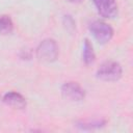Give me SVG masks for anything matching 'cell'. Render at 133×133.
Segmentation results:
<instances>
[{"label": "cell", "mask_w": 133, "mask_h": 133, "mask_svg": "<svg viewBox=\"0 0 133 133\" xmlns=\"http://www.w3.org/2000/svg\"><path fill=\"white\" fill-rule=\"evenodd\" d=\"M2 100H3V102L5 104H7V105H9V106H11L14 108H17V109H24L26 107V105H27L25 98L21 94H19L17 91H8V92H6L3 96Z\"/></svg>", "instance_id": "6"}, {"label": "cell", "mask_w": 133, "mask_h": 133, "mask_svg": "<svg viewBox=\"0 0 133 133\" xmlns=\"http://www.w3.org/2000/svg\"><path fill=\"white\" fill-rule=\"evenodd\" d=\"M61 94L65 99H69L71 101H82L85 98V90L83 87L74 81L64 82L61 85Z\"/></svg>", "instance_id": "4"}, {"label": "cell", "mask_w": 133, "mask_h": 133, "mask_svg": "<svg viewBox=\"0 0 133 133\" xmlns=\"http://www.w3.org/2000/svg\"><path fill=\"white\" fill-rule=\"evenodd\" d=\"M98 12L103 18L111 19L117 15V3L115 0H91Z\"/></svg>", "instance_id": "5"}, {"label": "cell", "mask_w": 133, "mask_h": 133, "mask_svg": "<svg viewBox=\"0 0 133 133\" xmlns=\"http://www.w3.org/2000/svg\"><path fill=\"white\" fill-rule=\"evenodd\" d=\"M96 75L103 81H117L123 75V68L117 61L106 60L98 68Z\"/></svg>", "instance_id": "1"}, {"label": "cell", "mask_w": 133, "mask_h": 133, "mask_svg": "<svg viewBox=\"0 0 133 133\" xmlns=\"http://www.w3.org/2000/svg\"><path fill=\"white\" fill-rule=\"evenodd\" d=\"M82 59L86 65L92 64L96 60V54L94 51V47L89 39L85 38L83 44V51H82Z\"/></svg>", "instance_id": "8"}, {"label": "cell", "mask_w": 133, "mask_h": 133, "mask_svg": "<svg viewBox=\"0 0 133 133\" xmlns=\"http://www.w3.org/2000/svg\"><path fill=\"white\" fill-rule=\"evenodd\" d=\"M70 2H73V3H77V2H80L81 0H69Z\"/></svg>", "instance_id": "10"}, {"label": "cell", "mask_w": 133, "mask_h": 133, "mask_svg": "<svg viewBox=\"0 0 133 133\" xmlns=\"http://www.w3.org/2000/svg\"><path fill=\"white\" fill-rule=\"evenodd\" d=\"M58 45L53 38L43 39L36 48V57L45 62H53L58 57Z\"/></svg>", "instance_id": "3"}, {"label": "cell", "mask_w": 133, "mask_h": 133, "mask_svg": "<svg viewBox=\"0 0 133 133\" xmlns=\"http://www.w3.org/2000/svg\"><path fill=\"white\" fill-rule=\"evenodd\" d=\"M88 29H89L91 35L95 37V39L102 45L110 42L114 34L113 28L106 22L100 21V20L92 21L89 24Z\"/></svg>", "instance_id": "2"}, {"label": "cell", "mask_w": 133, "mask_h": 133, "mask_svg": "<svg viewBox=\"0 0 133 133\" xmlns=\"http://www.w3.org/2000/svg\"><path fill=\"white\" fill-rule=\"evenodd\" d=\"M106 125V121L102 118L94 119H80L76 122V126L81 130H94L103 128Z\"/></svg>", "instance_id": "7"}, {"label": "cell", "mask_w": 133, "mask_h": 133, "mask_svg": "<svg viewBox=\"0 0 133 133\" xmlns=\"http://www.w3.org/2000/svg\"><path fill=\"white\" fill-rule=\"evenodd\" d=\"M14 30V23L9 16L0 15V33L9 34Z\"/></svg>", "instance_id": "9"}]
</instances>
